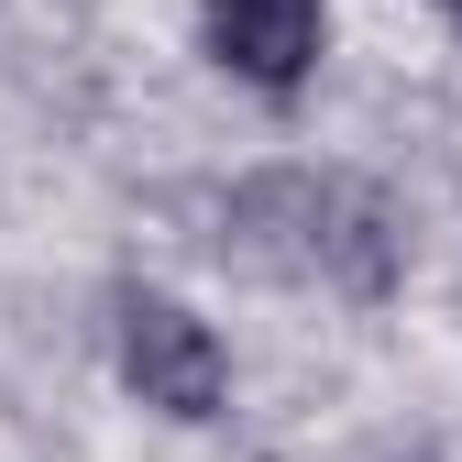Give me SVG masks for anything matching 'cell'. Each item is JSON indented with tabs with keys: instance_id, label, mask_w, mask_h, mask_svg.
Instances as JSON below:
<instances>
[{
	"instance_id": "cell-1",
	"label": "cell",
	"mask_w": 462,
	"mask_h": 462,
	"mask_svg": "<svg viewBox=\"0 0 462 462\" xmlns=\"http://www.w3.org/2000/svg\"><path fill=\"white\" fill-rule=\"evenodd\" d=\"M220 231L243 264L319 286V298H353V309L396 298V275H408V220L353 165H264L220 199Z\"/></svg>"
},
{
	"instance_id": "cell-2",
	"label": "cell",
	"mask_w": 462,
	"mask_h": 462,
	"mask_svg": "<svg viewBox=\"0 0 462 462\" xmlns=\"http://www.w3.org/2000/svg\"><path fill=\"white\" fill-rule=\"evenodd\" d=\"M110 319H122V385L143 396V408H165V419H220V396H231V353H220V330H209L199 309L143 298V286H133Z\"/></svg>"
},
{
	"instance_id": "cell-3",
	"label": "cell",
	"mask_w": 462,
	"mask_h": 462,
	"mask_svg": "<svg viewBox=\"0 0 462 462\" xmlns=\"http://www.w3.org/2000/svg\"><path fill=\"white\" fill-rule=\"evenodd\" d=\"M199 23H209V55L264 99H286L319 67V0H199Z\"/></svg>"
},
{
	"instance_id": "cell-4",
	"label": "cell",
	"mask_w": 462,
	"mask_h": 462,
	"mask_svg": "<svg viewBox=\"0 0 462 462\" xmlns=\"http://www.w3.org/2000/svg\"><path fill=\"white\" fill-rule=\"evenodd\" d=\"M451 23H462V0H451Z\"/></svg>"
}]
</instances>
